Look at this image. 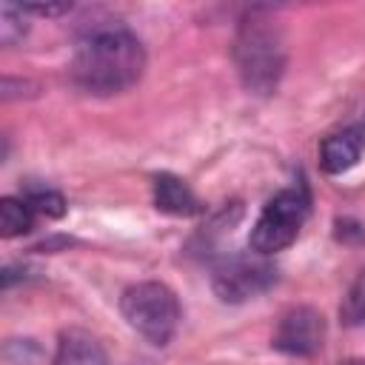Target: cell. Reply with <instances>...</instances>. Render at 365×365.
Wrapping results in <instances>:
<instances>
[{"instance_id":"cell-12","label":"cell","mask_w":365,"mask_h":365,"mask_svg":"<svg viewBox=\"0 0 365 365\" xmlns=\"http://www.w3.org/2000/svg\"><path fill=\"white\" fill-rule=\"evenodd\" d=\"M23 200L29 202V208L34 214H43V217H63L66 214V200L60 191L54 188H43V185H34L23 194Z\"/></svg>"},{"instance_id":"cell-2","label":"cell","mask_w":365,"mask_h":365,"mask_svg":"<svg viewBox=\"0 0 365 365\" xmlns=\"http://www.w3.org/2000/svg\"><path fill=\"white\" fill-rule=\"evenodd\" d=\"M285 60L288 48L279 20L262 6L248 9L234 37V63L245 91L257 97L274 94L285 74Z\"/></svg>"},{"instance_id":"cell-1","label":"cell","mask_w":365,"mask_h":365,"mask_svg":"<svg viewBox=\"0 0 365 365\" xmlns=\"http://www.w3.org/2000/svg\"><path fill=\"white\" fill-rule=\"evenodd\" d=\"M145 71V48L125 26L106 23L88 29L71 60V77L77 88L108 97L131 88Z\"/></svg>"},{"instance_id":"cell-7","label":"cell","mask_w":365,"mask_h":365,"mask_svg":"<svg viewBox=\"0 0 365 365\" xmlns=\"http://www.w3.org/2000/svg\"><path fill=\"white\" fill-rule=\"evenodd\" d=\"M51 365H108V356L94 334L83 328H68L60 334Z\"/></svg>"},{"instance_id":"cell-10","label":"cell","mask_w":365,"mask_h":365,"mask_svg":"<svg viewBox=\"0 0 365 365\" xmlns=\"http://www.w3.org/2000/svg\"><path fill=\"white\" fill-rule=\"evenodd\" d=\"M31 228H34V211L29 208V202L17 197H3L0 200V234L11 240V237L29 234Z\"/></svg>"},{"instance_id":"cell-14","label":"cell","mask_w":365,"mask_h":365,"mask_svg":"<svg viewBox=\"0 0 365 365\" xmlns=\"http://www.w3.org/2000/svg\"><path fill=\"white\" fill-rule=\"evenodd\" d=\"M71 6L68 3H31V6H23V11L26 14H40V17H57V14H63V11H68Z\"/></svg>"},{"instance_id":"cell-11","label":"cell","mask_w":365,"mask_h":365,"mask_svg":"<svg viewBox=\"0 0 365 365\" xmlns=\"http://www.w3.org/2000/svg\"><path fill=\"white\" fill-rule=\"evenodd\" d=\"M339 317L351 328H365V271L351 282V288L339 305Z\"/></svg>"},{"instance_id":"cell-5","label":"cell","mask_w":365,"mask_h":365,"mask_svg":"<svg viewBox=\"0 0 365 365\" xmlns=\"http://www.w3.org/2000/svg\"><path fill=\"white\" fill-rule=\"evenodd\" d=\"M279 279L277 265L262 254H231L214 262L211 268V288L222 302H245L268 288H274Z\"/></svg>"},{"instance_id":"cell-6","label":"cell","mask_w":365,"mask_h":365,"mask_svg":"<svg viewBox=\"0 0 365 365\" xmlns=\"http://www.w3.org/2000/svg\"><path fill=\"white\" fill-rule=\"evenodd\" d=\"M325 342V317L311 305L288 308L274 331L271 345L288 356H314Z\"/></svg>"},{"instance_id":"cell-16","label":"cell","mask_w":365,"mask_h":365,"mask_svg":"<svg viewBox=\"0 0 365 365\" xmlns=\"http://www.w3.org/2000/svg\"><path fill=\"white\" fill-rule=\"evenodd\" d=\"M342 365H365V359H348V362H342Z\"/></svg>"},{"instance_id":"cell-13","label":"cell","mask_w":365,"mask_h":365,"mask_svg":"<svg viewBox=\"0 0 365 365\" xmlns=\"http://www.w3.org/2000/svg\"><path fill=\"white\" fill-rule=\"evenodd\" d=\"M26 31H29V26H26V11H23V6L3 3V6H0V43H3V46H14L17 40H23Z\"/></svg>"},{"instance_id":"cell-4","label":"cell","mask_w":365,"mask_h":365,"mask_svg":"<svg viewBox=\"0 0 365 365\" xmlns=\"http://www.w3.org/2000/svg\"><path fill=\"white\" fill-rule=\"evenodd\" d=\"M308 208H311V197H308L305 185L277 191L265 202L262 214L257 217V222L251 228V237H248L251 251L271 257V254L288 248L297 240V234L308 217Z\"/></svg>"},{"instance_id":"cell-15","label":"cell","mask_w":365,"mask_h":365,"mask_svg":"<svg viewBox=\"0 0 365 365\" xmlns=\"http://www.w3.org/2000/svg\"><path fill=\"white\" fill-rule=\"evenodd\" d=\"M351 131H354V134H356V137L362 140V145H365V114H362V120H359V123H356V125H354Z\"/></svg>"},{"instance_id":"cell-8","label":"cell","mask_w":365,"mask_h":365,"mask_svg":"<svg viewBox=\"0 0 365 365\" xmlns=\"http://www.w3.org/2000/svg\"><path fill=\"white\" fill-rule=\"evenodd\" d=\"M154 205L157 211L171 214V217H194L202 211V202L197 200V194L185 185V180L174 174L154 177Z\"/></svg>"},{"instance_id":"cell-9","label":"cell","mask_w":365,"mask_h":365,"mask_svg":"<svg viewBox=\"0 0 365 365\" xmlns=\"http://www.w3.org/2000/svg\"><path fill=\"white\" fill-rule=\"evenodd\" d=\"M362 140L348 128V131H339V134H331L322 140L319 145V163L328 174H342L348 168L356 165L359 154H362Z\"/></svg>"},{"instance_id":"cell-3","label":"cell","mask_w":365,"mask_h":365,"mask_svg":"<svg viewBox=\"0 0 365 365\" xmlns=\"http://www.w3.org/2000/svg\"><path fill=\"white\" fill-rule=\"evenodd\" d=\"M120 314L123 319L145 336L151 345H168L180 328V299L165 282H137L128 285L120 297Z\"/></svg>"}]
</instances>
